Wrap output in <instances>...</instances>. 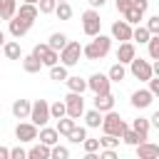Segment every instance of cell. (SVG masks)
<instances>
[{
    "mask_svg": "<svg viewBox=\"0 0 159 159\" xmlns=\"http://www.w3.org/2000/svg\"><path fill=\"white\" fill-rule=\"evenodd\" d=\"M109 87H112V80L102 72H94L87 80V89H92L94 94H104V92H109Z\"/></svg>",
    "mask_w": 159,
    "mask_h": 159,
    "instance_id": "obj_9",
    "label": "cell"
},
{
    "mask_svg": "<svg viewBox=\"0 0 159 159\" xmlns=\"http://www.w3.org/2000/svg\"><path fill=\"white\" fill-rule=\"evenodd\" d=\"M132 25L127 22V20H117V22H112V40H119V42H127V40H132Z\"/></svg>",
    "mask_w": 159,
    "mask_h": 159,
    "instance_id": "obj_11",
    "label": "cell"
},
{
    "mask_svg": "<svg viewBox=\"0 0 159 159\" xmlns=\"http://www.w3.org/2000/svg\"><path fill=\"white\" fill-rule=\"evenodd\" d=\"M2 52H5V57L7 60H22V50H20V42H5L2 45Z\"/></svg>",
    "mask_w": 159,
    "mask_h": 159,
    "instance_id": "obj_23",
    "label": "cell"
},
{
    "mask_svg": "<svg viewBox=\"0 0 159 159\" xmlns=\"http://www.w3.org/2000/svg\"><path fill=\"white\" fill-rule=\"evenodd\" d=\"M122 142H124V144H129V147H137L139 142H147V139H142L132 127H127V129H124V134H122Z\"/></svg>",
    "mask_w": 159,
    "mask_h": 159,
    "instance_id": "obj_33",
    "label": "cell"
},
{
    "mask_svg": "<svg viewBox=\"0 0 159 159\" xmlns=\"http://www.w3.org/2000/svg\"><path fill=\"white\" fill-rule=\"evenodd\" d=\"M94 109H99L102 114L114 109V94L112 92H104V94H94Z\"/></svg>",
    "mask_w": 159,
    "mask_h": 159,
    "instance_id": "obj_17",
    "label": "cell"
},
{
    "mask_svg": "<svg viewBox=\"0 0 159 159\" xmlns=\"http://www.w3.org/2000/svg\"><path fill=\"white\" fill-rule=\"evenodd\" d=\"M0 20H2V17H0Z\"/></svg>",
    "mask_w": 159,
    "mask_h": 159,
    "instance_id": "obj_54",
    "label": "cell"
},
{
    "mask_svg": "<svg viewBox=\"0 0 159 159\" xmlns=\"http://www.w3.org/2000/svg\"><path fill=\"white\" fill-rule=\"evenodd\" d=\"M147 50H149V57H152V60H159V35H152V37H149Z\"/></svg>",
    "mask_w": 159,
    "mask_h": 159,
    "instance_id": "obj_38",
    "label": "cell"
},
{
    "mask_svg": "<svg viewBox=\"0 0 159 159\" xmlns=\"http://www.w3.org/2000/svg\"><path fill=\"white\" fill-rule=\"evenodd\" d=\"M109 50H112V37H107V35L99 32V35L92 37L89 45L82 47V55H84L87 60H102V57L109 55Z\"/></svg>",
    "mask_w": 159,
    "mask_h": 159,
    "instance_id": "obj_1",
    "label": "cell"
},
{
    "mask_svg": "<svg viewBox=\"0 0 159 159\" xmlns=\"http://www.w3.org/2000/svg\"><path fill=\"white\" fill-rule=\"evenodd\" d=\"M22 70L27 72V75H35V72H40L42 70V62L30 52V55H22Z\"/></svg>",
    "mask_w": 159,
    "mask_h": 159,
    "instance_id": "obj_20",
    "label": "cell"
},
{
    "mask_svg": "<svg viewBox=\"0 0 159 159\" xmlns=\"http://www.w3.org/2000/svg\"><path fill=\"white\" fill-rule=\"evenodd\" d=\"M22 2H35V5H37V0H22Z\"/></svg>",
    "mask_w": 159,
    "mask_h": 159,
    "instance_id": "obj_52",
    "label": "cell"
},
{
    "mask_svg": "<svg viewBox=\"0 0 159 159\" xmlns=\"http://www.w3.org/2000/svg\"><path fill=\"white\" fill-rule=\"evenodd\" d=\"M149 122H152V127H157V129H159V109H157V112L149 117Z\"/></svg>",
    "mask_w": 159,
    "mask_h": 159,
    "instance_id": "obj_47",
    "label": "cell"
},
{
    "mask_svg": "<svg viewBox=\"0 0 159 159\" xmlns=\"http://www.w3.org/2000/svg\"><path fill=\"white\" fill-rule=\"evenodd\" d=\"M32 55H35V57L42 62V67H52V65H57V62H60V52H57V50H52L47 42H40V45H35Z\"/></svg>",
    "mask_w": 159,
    "mask_h": 159,
    "instance_id": "obj_5",
    "label": "cell"
},
{
    "mask_svg": "<svg viewBox=\"0 0 159 159\" xmlns=\"http://www.w3.org/2000/svg\"><path fill=\"white\" fill-rule=\"evenodd\" d=\"M82 147H84V152H99V139H87L84 137Z\"/></svg>",
    "mask_w": 159,
    "mask_h": 159,
    "instance_id": "obj_41",
    "label": "cell"
},
{
    "mask_svg": "<svg viewBox=\"0 0 159 159\" xmlns=\"http://www.w3.org/2000/svg\"><path fill=\"white\" fill-rule=\"evenodd\" d=\"M152 72H154V77H159V60L152 62Z\"/></svg>",
    "mask_w": 159,
    "mask_h": 159,
    "instance_id": "obj_50",
    "label": "cell"
},
{
    "mask_svg": "<svg viewBox=\"0 0 159 159\" xmlns=\"http://www.w3.org/2000/svg\"><path fill=\"white\" fill-rule=\"evenodd\" d=\"M5 42H7V40H5V32H2V30H0V47H2V45H5Z\"/></svg>",
    "mask_w": 159,
    "mask_h": 159,
    "instance_id": "obj_51",
    "label": "cell"
},
{
    "mask_svg": "<svg viewBox=\"0 0 159 159\" xmlns=\"http://www.w3.org/2000/svg\"><path fill=\"white\" fill-rule=\"evenodd\" d=\"M149 37H152V32L147 30V25H137V27L132 30V40H134V42H139V45H147V42H149Z\"/></svg>",
    "mask_w": 159,
    "mask_h": 159,
    "instance_id": "obj_27",
    "label": "cell"
},
{
    "mask_svg": "<svg viewBox=\"0 0 159 159\" xmlns=\"http://www.w3.org/2000/svg\"><path fill=\"white\" fill-rule=\"evenodd\" d=\"M65 114H67L65 99H57V102H52V104H50V117H52V119H60V117H65Z\"/></svg>",
    "mask_w": 159,
    "mask_h": 159,
    "instance_id": "obj_35",
    "label": "cell"
},
{
    "mask_svg": "<svg viewBox=\"0 0 159 159\" xmlns=\"http://www.w3.org/2000/svg\"><path fill=\"white\" fill-rule=\"evenodd\" d=\"M37 7H40V12H42V15H50V12H55L57 0H37Z\"/></svg>",
    "mask_w": 159,
    "mask_h": 159,
    "instance_id": "obj_39",
    "label": "cell"
},
{
    "mask_svg": "<svg viewBox=\"0 0 159 159\" xmlns=\"http://www.w3.org/2000/svg\"><path fill=\"white\" fill-rule=\"evenodd\" d=\"M99 157H102V159H117V149H107V147H102V149H99Z\"/></svg>",
    "mask_w": 159,
    "mask_h": 159,
    "instance_id": "obj_44",
    "label": "cell"
},
{
    "mask_svg": "<svg viewBox=\"0 0 159 159\" xmlns=\"http://www.w3.org/2000/svg\"><path fill=\"white\" fill-rule=\"evenodd\" d=\"M67 77H70V72H67L65 65H52V67H50V80H55V82H65Z\"/></svg>",
    "mask_w": 159,
    "mask_h": 159,
    "instance_id": "obj_31",
    "label": "cell"
},
{
    "mask_svg": "<svg viewBox=\"0 0 159 159\" xmlns=\"http://www.w3.org/2000/svg\"><path fill=\"white\" fill-rule=\"evenodd\" d=\"M70 157V149L67 147H60V144H52L50 147V159H67Z\"/></svg>",
    "mask_w": 159,
    "mask_h": 159,
    "instance_id": "obj_37",
    "label": "cell"
},
{
    "mask_svg": "<svg viewBox=\"0 0 159 159\" xmlns=\"http://www.w3.org/2000/svg\"><path fill=\"white\" fill-rule=\"evenodd\" d=\"M15 137H17V142H35V139H37V124H32V122H20V124L15 127Z\"/></svg>",
    "mask_w": 159,
    "mask_h": 159,
    "instance_id": "obj_10",
    "label": "cell"
},
{
    "mask_svg": "<svg viewBox=\"0 0 159 159\" xmlns=\"http://www.w3.org/2000/svg\"><path fill=\"white\" fill-rule=\"evenodd\" d=\"M129 72L137 77V80H142V82H149L152 80V62L149 60H142V57H134L132 62H129Z\"/></svg>",
    "mask_w": 159,
    "mask_h": 159,
    "instance_id": "obj_7",
    "label": "cell"
},
{
    "mask_svg": "<svg viewBox=\"0 0 159 159\" xmlns=\"http://www.w3.org/2000/svg\"><path fill=\"white\" fill-rule=\"evenodd\" d=\"M75 124H77V119H72V117H67V114H65V117H60V119H57V127H55V129L60 132V137H67V134L75 129Z\"/></svg>",
    "mask_w": 159,
    "mask_h": 159,
    "instance_id": "obj_22",
    "label": "cell"
},
{
    "mask_svg": "<svg viewBox=\"0 0 159 159\" xmlns=\"http://www.w3.org/2000/svg\"><path fill=\"white\" fill-rule=\"evenodd\" d=\"M134 57H137L134 42H132V40H127V42H119V47H117V60H119L122 65H129Z\"/></svg>",
    "mask_w": 159,
    "mask_h": 159,
    "instance_id": "obj_13",
    "label": "cell"
},
{
    "mask_svg": "<svg viewBox=\"0 0 159 159\" xmlns=\"http://www.w3.org/2000/svg\"><path fill=\"white\" fill-rule=\"evenodd\" d=\"M32 124H37V127H45L52 117H50V102L47 99H35L32 102V107H30V117H27Z\"/></svg>",
    "mask_w": 159,
    "mask_h": 159,
    "instance_id": "obj_3",
    "label": "cell"
},
{
    "mask_svg": "<svg viewBox=\"0 0 159 159\" xmlns=\"http://www.w3.org/2000/svg\"><path fill=\"white\" fill-rule=\"evenodd\" d=\"M124 129H127V122H124L114 109H109V112L102 114V132H104V134H114V137L122 139Z\"/></svg>",
    "mask_w": 159,
    "mask_h": 159,
    "instance_id": "obj_2",
    "label": "cell"
},
{
    "mask_svg": "<svg viewBox=\"0 0 159 159\" xmlns=\"http://www.w3.org/2000/svg\"><path fill=\"white\" fill-rule=\"evenodd\" d=\"M15 15H20L22 20L35 22V20L40 17V7H37L35 2H20V7H17V12H15Z\"/></svg>",
    "mask_w": 159,
    "mask_h": 159,
    "instance_id": "obj_16",
    "label": "cell"
},
{
    "mask_svg": "<svg viewBox=\"0 0 159 159\" xmlns=\"http://www.w3.org/2000/svg\"><path fill=\"white\" fill-rule=\"evenodd\" d=\"M65 107H67V117L80 119V117L84 114V99H82V94H80V92H70V94L65 97Z\"/></svg>",
    "mask_w": 159,
    "mask_h": 159,
    "instance_id": "obj_8",
    "label": "cell"
},
{
    "mask_svg": "<svg viewBox=\"0 0 159 159\" xmlns=\"http://www.w3.org/2000/svg\"><path fill=\"white\" fill-rule=\"evenodd\" d=\"M114 5H117V12H119V15H124V12L132 7V0H114Z\"/></svg>",
    "mask_w": 159,
    "mask_h": 159,
    "instance_id": "obj_42",
    "label": "cell"
},
{
    "mask_svg": "<svg viewBox=\"0 0 159 159\" xmlns=\"http://www.w3.org/2000/svg\"><path fill=\"white\" fill-rule=\"evenodd\" d=\"M57 2H62V0H57Z\"/></svg>",
    "mask_w": 159,
    "mask_h": 159,
    "instance_id": "obj_53",
    "label": "cell"
},
{
    "mask_svg": "<svg viewBox=\"0 0 159 159\" xmlns=\"http://www.w3.org/2000/svg\"><path fill=\"white\" fill-rule=\"evenodd\" d=\"M147 30H149L152 35H159V15H152V17L147 20Z\"/></svg>",
    "mask_w": 159,
    "mask_h": 159,
    "instance_id": "obj_40",
    "label": "cell"
},
{
    "mask_svg": "<svg viewBox=\"0 0 159 159\" xmlns=\"http://www.w3.org/2000/svg\"><path fill=\"white\" fill-rule=\"evenodd\" d=\"M55 15H57V20H70V17H72V5H70L67 0L57 2V7H55Z\"/></svg>",
    "mask_w": 159,
    "mask_h": 159,
    "instance_id": "obj_32",
    "label": "cell"
},
{
    "mask_svg": "<svg viewBox=\"0 0 159 159\" xmlns=\"http://www.w3.org/2000/svg\"><path fill=\"white\" fill-rule=\"evenodd\" d=\"M134 149H137V157H139V159H159V144L139 142Z\"/></svg>",
    "mask_w": 159,
    "mask_h": 159,
    "instance_id": "obj_15",
    "label": "cell"
},
{
    "mask_svg": "<svg viewBox=\"0 0 159 159\" xmlns=\"http://www.w3.org/2000/svg\"><path fill=\"white\" fill-rule=\"evenodd\" d=\"M37 139L42 142V144H57L60 142V132L57 129H52V127H40V132H37Z\"/></svg>",
    "mask_w": 159,
    "mask_h": 159,
    "instance_id": "obj_19",
    "label": "cell"
},
{
    "mask_svg": "<svg viewBox=\"0 0 159 159\" xmlns=\"http://www.w3.org/2000/svg\"><path fill=\"white\" fill-rule=\"evenodd\" d=\"M107 77H109L112 82H122V80L127 77V70H124V65H122V62H114V65L109 67V72H107Z\"/></svg>",
    "mask_w": 159,
    "mask_h": 159,
    "instance_id": "obj_30",
    "label": "cell"
},
{
    "mask_svg": "<svg viewBox=\"0 0 159 159\" xmlns=\"http://www.w3.org/2000/svg\"><path fill=\"white\" fill-rule=\"evenodd\" d=\"M82 117H84V124H87L89 129L102 127V112H99V109H89V112H84Z\"/></svg>",
    "mask_w": 159,
    "mask_h": 159,
    "instance_id": "obj_24",
    "label": "cell"
},
{
    "mask_svg": "<svg viewBox=\"0 0 159 159\" xmlns=\"http://www.w3.org/2000/svg\"><path fill=\"white\" fill-rule=\"evenodd\" d=\"M27 159H50V144H35L30 152H27Z\"/></svg>",
    "mask_w": 159,
    "mask_h": 159,
    "instance_id": "obj_26",
    "label": "cell"
},
{
    "mask_svg": "<svg viewBox=\"0 0 159 159\" xmlns=\"http://www.w3.org/2000/svg\"><path fill=\"white\" fill-rule=\"evenodd\" d=\"M0 159H10V149L7 147H0Z\"/></svg>",
    "mask_w": 159,
    "mask_h": 159,
    "instance_id": "obj_48",
    "label": "cell"
},
{
    "mask_svg": "<svg viewBox=\"0 0 159 159\" xmlns=\"http://www.w3.org/2000/svg\"><path fill=\"white\" fill-rule=\"evenodd\" d=\"M149 127H152V122H149V119H144V117H137V119L132 122V129H134L142 139H147V137H149Z\"/></svg>",
    "mask_w": 159,
    "mask_h": 159,
    "instance_id": "obj_25",
    "label": "cell"
},
{
    "mask_svg": "<svg viewBox=\"0 0 159 159\" xmlns=\"http://www.w3.org/2000/svg\"><path fill=\"white\" fill-rule=\"evenodd\" d=\"M82 30H84V35H89V37H94V35L102 32V20H99V12H97L94 7L82 12Z\"/></svg>",
    "mask_w": 159,
    "mask_h": 159,
    "instance_id": "obj_4",
    "label": "cell"
},
{
    "mask_svg": "<svg viewBox=\"0 0 159 159\" xmlns=\"http://www.w3.org/2000/svg\"><path fill=\"white\" fill-rule=\"evenodd\" d=\"M67 42H70V40H67V35H65V32H52V35H50V40H47V45H50L52 50H57V52H60Z\"/></svg>",
    "mask_w": 159,
    "mask_h": 159,
    "instance_id": "obj_29",
    "label": "cell"
},
{
    "mask_svg": "<svg viewBox=\"0 0 159 159\" xmlns=\"http://www.w3.org/2000/svg\"><path fill=\"white\" fill-rule=\"evenodd\" d=\"M122 17H124L129 25H139V22H142V17H144V12H142V10H137V7L132 5V7H129L124 15H122Z\"/></svg>",
    "mask_w": 159,
    "mask_h": 159,
    "instance_id": "obj_34",
    "label": "cell"
},
{
    "mask_svg": "<svg viewBox=\"0 0 159 159\" xmlns=\"http://www.w3.org/2000/svg\"><path fill=\"white\" fill-rule=\"evenodd\" d=\"M87 2H89V5H92V7H102V5H104V2H107V0H87Z\"/></svg>",
    "mask_w": 159,
    "mask_h": 159,
    "instance_id": "obj_49",
    "label": "cell"
},
{
    "mask_svg": "<svg viewBox=\"0 0 159 159\" xmlns=\"http://www.w3.org/2000/svg\"><path fill=\"white\" fill-rule=\"evenodd\" d=\"M30 107H32L30 99H15V102H12V114H15V119H27V117H30Z\"/></svg>",
    "mask_w": 159,
    "mask_h": 159,
    "instance_id": "obj_18",
    "label": "cell"
},
{
    "mask_svg": "<svg viewBox=\"0 0 159 159\" xmlns=\"http://www.w3.org/2000/svg\"><path fill=\"white\" fill-rule=\"evenodd\" d=\"M152 102H154V94H152L149 89H137V92H132V107L147 109Z\"/></svg>",
    "mask_w": 159,
    "mask_h": 159,
    "instance_id": "obj_14",
    "label": "cell"
},
{
    "mask_svg": "<svg viewBox=\"0 0 159 159\" xmlns=\"http://www.w3.org/2000/svg\"><path fill=\"white\" fill-rule=\"evenodd\" d=\"M132 5H134L137 10H142V12H147V7H149V0H132Z\"/></svg>",
    "mask_w": 159,
    "mask_h": 159,
    "instance_id": "obj_46",
    "label": "cell"
},
{
    "mask_svg": "<svg viewBox=\"0 0 159 159\" xmlns=\"http://www.w3.org/2000/svg\"><path fill=\"white\" fill-rule=\"evenodd\" d=\"M80 55H82V45L70 40V42L60 50V62H62L65 67H75V65L80 62Z\"/></svg>",
    "mask_w": 159,
    "mask_h": 159,
    "instance_id": "obj_6",
    "label": "cell"
},
{
    "mask_svg": "<svg viewBox=\"0 0 159 159\" xmlns=\"http://www.w3.org/2000/svg\"><path fill=\"white\" fill-rule=\"evenodd\" d=\"M149 92H152L154 97H159V77H154V75H152V80H149Z\"/></svg>",
    "mask_w": 159,
    "mask_h": 159,
    "instance_id": "obj_45",
    "label": "cell"
},
{
    "mask_svg": "<svg viewBox=\"0 0 159 159\" xmlns=\"http://www.w3.org/2000/svg\"><path fill=\"white\" fill-rule=\"evenodd\" d=\"M27 157V152L22 149V147H15V149H10V159H25Z\"/></svg>",
    "mask_w": 159,
    "mask_h": 159,
    "instance_id": "obj_43",
    "label": "cell"
},
{
    "mask_svg": "<svg viewBox=\"0 0 159 159\" xmlns=\"http://www.w3.org/2000/svg\"><path fill=\"white\" fill-rule=\"evenodd\" d=\"M17 12V0H0V17L2 20H12Z\"/></svg>",
    "mask_w": 159,
    "mask_h": 159,
    "instance_id": "obj_21",
    "label": "cell"
},
{
    "mask_svg": "<svg viewBox=\"0 0 159 159\" xmlns=\"http://www.w3.org/2000/svg\"><path fill=\"white\" fill-rule=\"evenodd\" d=\"M84 137H87V129H84V127H77V124H75V129L67 134V139H70L72 144H82Z\"/></svg>",
    "mask_w": 159,
    "mask_h": 159,
    "instance_id": "obj_36",
    "label": "cell"
},
{
    "mask_svg": "<svg viewBox=\"0 0 159 159\" xmlns=\"http://www.w3.org/2000/svg\"><path fill=\"white\" fill-rule=\"evenodd\" d=\"M65 82H67L70 92H80V94H82V92L87 89V80H84V77H80V75H75V77H67Z\"/></svg>",
    "mask_w": 159,
    "mask_h": 159,
    "instance_id": "obj_28",
    "label": "cell"
},
{
    "mask_svg": "<svg viewBox=\"0 0 159 159\" xmlns=\"http://www.w3.org/2000/svg\"><path fill=\"white\" fill-rule=\"evenodd\" d=\"M7 22H10V35H12V37H17V40H20L22 35H27V32H30V27H32V22H30V20H22L20 15H15V17H12V20H7Z\"/></svg>",
    "mask_w": 159,
    "mask_h": 159,
    "instance_id": "obj_12",
    "label": "cell"
}]
</instances>
